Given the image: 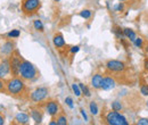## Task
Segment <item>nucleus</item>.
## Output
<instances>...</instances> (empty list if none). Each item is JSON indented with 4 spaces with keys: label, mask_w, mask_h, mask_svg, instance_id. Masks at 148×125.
I'll return each mask as SVG.
<instances>
[{
    "label": "nucleus",
    "mask_w": 148,
    "mask_h": 125,
    "mask_svg": "<svg viewBox=\"0 0 148 125\" xmlns=\"http://www.w3.org/2000/svg\"><path fill=\"white\" fill-rule=\"evenodd\" d=\"M6 89H7V92L9 94H13V96L21 94L25 89V84H24L23 79H18V77L14 76L13 79L8 80L6 83Z\"/></svg>",
    "instance_id": "f257e3e1"
},
{
    "label": "nucleus",
    "mask_w": 148,
    "mask_h": 125,
    "mask_svg": "<svg viewBox=\"0 0 148 125\" xmlns=\"http://www.w3.org/2000/svg\"><path fill=\"white\" fill-rule=\"evenodd\" d=\"M19 75L23 80H33L37 77V68L29 60H23L19 70Z\"/></svg>",
    "instance_id": "f03ea898"
},
{
    "label": "nucleus",
    "mask_w": 148,
    "mask_h": 125,
    "mask_svg": "<svg viewBox=\"0 0 148 125\" xmlns=\"http://www.w3.org/2000/svg\"><path fill=\"white\" fill-rule=\"evenodd\" d=\"M106 123L110 125H128V121L127 118L121 115L119 111L116 110H113L110 111L107 115H106Z\"/></svg>",
    "instance_id": "7ed1b4c3"
},
{
    "label": "nucleus",
    "mask_w": 148,
    "mask_h": 125,
    "mask_svg": "<svg viewBox=\"0 0 148 125\" xmlns=\"http://www.w3.org/2000/svg\"><path fill=\"white\" fill-rule=\"evenodd\" d=\"M41 7V1L40 0H23L22 2V10L26 15H31L39 10Z\"/></svg>",
    "instance_id": "20e7f679"
},
{
    "label": "nucleus",
    "mask_w": 148,
    "mask_h": 125,
    "mask_svg": "<svg viewBox=\"0 0 148 125\" xmlns=\"http://www.w3.org/2000/svg\"><path fill=\"white\" fill-rule=\"evenodd\" d=\"M22 57L18 55V53L16 51L15 54H12L10 58H9V63H10V72L14 76L19 75V70H21V65H22Z\"/></svg>",
    "instance_id": "39448f33"
},
{
    "label": "nucleus",
    "mask_w": 148,
    "mask_h": 125,
    "mask_svg": "<svg viewBox=\"0 0 148 125\" xmlns=\"http://www.w3.org/2000/svg\"><path fill=\"white\" fill-rule=\"evenodd\" d=\"M47 96H48V89L45 87H41V88L36 89L31 93V100L34 102H40V101L45 100Z\"/></svg>",
    "instance_id": "423d86ee"
},
{
    "label": "nucleus",
    "mask_w": 148,
    "mask_h": 125,
    "mask_svg": "<svg viewBox=\"0 0 148 125\" xmlns=\"http://www.w3.org/2000/svg\"><path fill=\"white\" fill-rule=\"evenodd\" d=\"M106 68H107L108 71L114 72V73H120V72H123L125 70V65H124L123 61L112 59V60H108V61H107Z\"/></svg>",
    "instance_id": "0eeeda50"
},
{
    "label": "nucleus",
    "mask_w": 148,
    "mask_h": 125,
    "mask_svg": "<svg viewBox=\"0 0 148 125\" xmlns=\"http://www.w3.org/2000/svg\"><path fill=\"white\" fill-rule=\"evenodd\" d=\"M58 111H59V106H58V102L55 101V100H50L46 105V113L49 116L54 117V116H56L58 114Z\"/></svg>",
    "instance_id": "6e6552de"
},
{
    "label": "nucleus",
    "mask_w": 148,
    "mask_h": 125,
    "mask_svg": "<svg viewBox=\"0 0 148 125\" xmlns=\"http://www.w3.org/2000/svg\"><path fill=\"white\" fill-rule=\"evenodd\" d=\"M14 49H15V43L13 41H6V42H3L1 44L0 53L2 55H5V56H9V55L13 54Z\"/></svg>",
    "instance_id": "1a4fd4ad"
},
{
    "label": "nucleus",
    "mask_w": 148,
    "mask_h": 125,
    "mask_svg": "<svg viewBox=\"0 0 148 125\" xmlns=\"http://www.w3.org/2000/svg\"><path fill=\"white\" fill-rule=\"evenodd\" d=\"M10 73V63L9 59H3L0 63V79H5Z\"/></svg>",
    "instance_id": "9d476101"
},
{
    "label": "nucleus",
    "mask_w": 148,
    "mask_h": 125,
    "mask_svg": "<svg viewBox=\"0 0 148 125\" xmlns=\"http://www.w3.org/2000/svg\"><path fill=\"white\" fill-rule=\"evenodd\" d=\"M116 85V82L115 80L111 77V76H106L103 79V84H101V89L105 90V91H110V90L114 89Z\"/></svg>",
    "instance_id": "9b49d317"
},
{
    "label": "nucleus",
    "mask_w": 148,
    "mask_h": 125,
    "mask_svg": "<svg viewBox=\"0 0 148 125\" xmlns=\"http://www.w3.org/2000/svg\"><path fill=\"white\" fill-rule=\"evenodd\" d=\"M103 75L101 74H95L91 79V85L93 89H101L103 84Z\"/></svg>",
    "instance_id": "f8f14e48"
},
{
    "label": "nucleus",
    "mask_w": 148,
    "mask_h": 125,
    "mask_svg": "<svg viewBox=\"0 0 148 125\" xmlns=\"http://www.w3.org/2000/svg\"><path fill=\"white\" fill-rule=\"evenodd\" d=\"M15 121H16V123H18V124H26V123H29V121H30V116H29L27 114L19 113V114L16 115Z\"/></svg>",
    "instance_id": "ddd939ff"
},
{
    "label": "nucleus",
    "mask_w": 148,
    "mask_h": 125,
    "mask_svg": "<svg viewBox=\"0 0 148 125\" xmlns=\"http://www.w3.org/2000/svg\"><path fill=\"white\" fill-rule=\"evenodd\" d=\"M54 44H55L56 48H63L65 47V40H64V36H62L60 33L56 34L54 36Z\"/></svg>",
    "instance_id": "4468645a"
},
{
    "label": "nucleus",
    "mask_w": 148,
    "mask_h": 125,
    "mask_svg": "<svg viewBox=\"0 0 148 125\" xmlns=\"http://www.w3.org/2000/svg\"><path fill=\"white\" fill-rule=\"evenodd\" d=\"M31 117L36 122V124H40L42 122V114L38 109H32L31 110Z\"/></svg>",
    "instance_id": "2eb2a0df"
},
{
    "label": "nucleus",
    "mask_w": 148,
    "mask_h": 125,
    "mask_svg": "<svg viewBox=\"0 0 148 125\" xmlns=\"http://www.w3.org/2000/svg\"><path fill=\"white\" fill-rule=\"evenodd\" d=\"M123 33H124V36H127L129 40H131L132 42L136 40V33L131 30V29H128V27H125V29H123Z\"/></svg>",
    "instance_id": "dca6fc26"
},
{
    "label": "nucleus",
    "mask_w": 148,
    "mask_h": 125,
    "mask_svg": "<svg viewBox=\"0 0 148 125\" xmlns=\"http://www.w3.org/2000/svg\"><path fill=\"white\" fill-rule=\"evenodd\" d=\"M89 109H90V113H91V115H93V116L98 115V113H99L98 106H97V104H96L95 101H91V102L89 104Z\"/></svg>",
    "instance_id": "f3484780"
},
{
    "label": "nucleus",
    "mask_w": 148,
    "mask_h": 125,
    "mask_svg": "<svg viewBox=\"0 0 148 125\" xmlns=\"http://www.w3.org/2000/svg\"><path fill=\"white\" fill-rule=\"evenodd\" d=\"M33 25H34V29L37 30V31H40V32H43V24H42V22L40 20V19H36L34 22H33Z\"/></svg>",
    "instance_id": "a211bd4d"
},
{
    "label": "nucleus",
    "mask_w": 148,
    "mask_h": 125,
    "mask_svg": "<svg viewBox=\"0 0 148 125\" xmlns=\"http://www.w3.org/2000/svg\"><path fill=\"white\" fill-rule=\"evenodd\" d=\"M91 15H92V12L89 10V9H84V10L80 12V16L82 18H84V19H89L91 17Z\"/></svg>",
    "instance_id": "6ab92c4d"
},
{
    "label": "nucleus",
    "mask_w": 148,
    "mask_h": 125,
    "mask_svg": "<svg viewBox=\"0 0 148 125\" xmlns=\"http://www.w3.org/2000/svg\"><path fill=\"white\" fill-rule=\"evenodd\" d=\"M79 87H80V89H81V92L86 96V97H90L91 96V93H90V91H89V89L84 85V84H82V83H79Z\"/></svg>",
    "instance_id": "aec40b11"
},
{
    "label": "nucleus",
    "mask_w": 148,
    "mask_h": 125,
    "mask_svg": "<svg viewBox=\"0 0 148 125\" xmlns=\"http://www.w3.org/2000/svg\"><path fill=\"white\" fill-rule=\"evenodd\" d=\"M57 125H67V118L64 115H60L57 117Z\"/></svg>",
    "instance_id": "412c9836"
},
{
    "label": "nucleus",
    "mask_w": 148,
    "mask_h": 125,
    "mask_svg": "<svg viewBox=\"0 0 148 125\" xmlns=\"http://www.w3.org/2000/svg\"><path fill=\"white\" fill-rule=\"evenodd\" d=\"M72 90H73V92L75 93L76 97H80V96L82 94L81 89H80V87H79V83H77V84H76V83H73V84H72Z\"/></svg>",
    "instance_id": "4be33fe9"
},
{
    "label": "nucleus",
    "mask_w": 148,
    "mask_h": 125,
    "mask_svg": "<svg viewBox=\"0 0 148 125\" xmlns=\"http://www.w3.org/2000/svg\"><path fill=\"white\" fill-rule=\"evenodd\" d=\"M19 34H21V32H19L18 30H12L10 32H8L7 36L8 38H12V39H15V38H18Z\"/></svg>",
    "instance_id": "5701e85b"
},
{
    "label": "nucleus",
    "mask_w": 148,
    "mask_h": 125,
    "mask_svg": "<svg viewBox=\"0 0 148 125\" xmlns=\"http://www.w3.org/2000/svg\"><path fill=\"white\" fill-rule=\"evenodd\" d=\"M112 109H113V110H116V111L121 110V109H122L121 102H120V101H113V102H112Z\"/></svg>",
    "instance_id": "b1692460"
},
{
    "label": "nucleus",
    "mask_w": 148,
    "mask_h": 125,
    "mask_svg": "<svg viewBox=\"0 0 148 125\" xmlns=\"http://www.w3.org/2000/svg\"><path fill=\"white\" fill-rule=\"evenodd\" d=\"M114 32L116 33V36H119L120 39H122L123 36H124V33H123V31H121L119 27H115V30H114Z\"/></svg>",
    "instance_id": "393cba45"
},
{
    "label": "nucleus",
    "mask_w": 148,
    "mask_h": 125,
    "mask_svg": "<svg viewBox=\"0 0 148 125\" xmlns=\"http://www.w3.org/2000/svg\"><path fill=\"white\" fill-rule=\"evenodd\" d=\"M133 42H134V44H136L137 47L141 48V46H143V39H141V38H136V40H134Z\"/></svg>",
    "instance_id": "a878e982"
},
{
    "label": "nucleus",
    "mask_w": 148,
    "mask_h": 125,
    "mask_svg": "<svg viewBox=\"0 0 148 125\" xmlns=\"http://www.w3.org/2000/svg\"><path fill=\"white\" fill-rule=\"evenodd\" d=\"M140 92H141L144 96H148V85H141Z\"/></svg>",
    "instance_id": "bb28decb"
},
{
    "label": "nucleus",
    "mask_w": 148,
    "mask_h": 125,
    "mask_svg": "<svg viewBox=\"0 0 148 125\" xmlns=\"http://www.w3.org/2000/svg\"><path fill=\"white\" fill-rule=\"evenodd\" d=\"M65 102L67 104V106H69L70 108H73V100H72V98L67 97V98L65 99Z\"/></svg>",
    "instance_id": "cd10ccee"
},
{
    "label": "nucleus",
    "mask_w": 148,
    "mask_h": 125,
    "mask_svg": "<svg viewBox=\"0 0 148 125\" xmlns=\"http://www.w3.org/2000/svg\"><path fill=\"white\" fill-rule=\"evenodd\" d=\"M138 125H148V120L147 118H140L138 121Z\"/></svg>",
    "instance_id": "c85d7f7f"
},
{
    "label": "nucleus",
    "mask_w": 148,
    "mask_h": 125,
    "mask_svg": "<svg viewBox=\"0 0 148 125\" xmlns=\"http://www.w3.org/2000/svg\"><path fill=\"white\" fill-rule=\"evenodd\" d=\"M123 9H124V5H123V3H121V2L115 7V10H116V12H122Z\"/></svg>",
    "instance_id": "c756f323"
},
{
    "label": "nucleus",
    "mask_w": 148,
    "mask_h": 125,
    "mask_svg": "<svg viewBox=\"0 0 148 125\" xmlns=\"http://www.w3.org/2000/svg\"><path fill=\"white\" fill-rule=\"evenodd\" d=\"M79 50H80V47H79V46H74V47L71 48V53H72V54H76Z\"/></svg>",
    "instance_id": "7c9ffc66"
},
{
    "label": "nucleus",
    "mask_w": 148,
    "mask_h": 125,
    "mask_svg": "<svg viewBox=\"0 0 148 125\" xmlns=\"http://www.w3.org/2000/svg\"><path fill=\"white\" fill-rule=\"evenodd\" d=\"M80 113H81V115H82V117L84 118V121H88V116H87V114H86V111H84V109H81V110H80Z\"/></svg>",
    "instance_id": "2f4dec72"
},
{
    "label": "nucleus",
    "mask_w": 148,
    "mask_h": 125,
    "mask_svg": "<svg viewBox=\"0 0 148 125\" xmlns=\"http://www.w3.org/2000/svg\"><path fill=\"white\" fill-rule=\"evenodd\" d=\"M5 124V118H3V116L0 114V125H3Z\"/></svg>",
    "instance_id": "473e14b6"
},
{
    "label": "nucleus",
    "mask_w": 148,
    "mask_h": 125,
    "mask_svg": "<svg viewBox=\"0 0 148 125\" xmlns=\"http://www.w3.org/2000/svg\"><path fill=\"white\" fill-rule=\"evenodd\" d=\"M49 125H57V121H55V120H53L50 123H49Z\"/></svg>",
    "instance_id": "72a5a7b5"
},
{
    "label": "nucleus",
    "mask_w": 148,
    "mask_h": 125,
    "mask_svg": "<svg viewBox=\"0 0 148 125\" xmlns=\"http://www.w3.org/2000/svg\"><path fill=\"white\" fill-rule=\"evenodd\" d=\"M3 89V83H2V80L0 79V90Z\"/></svg>",
    "instance_id": "f704fd0d"
},
{
    "label": "nucleus",
    "mask_w": 148,
    "mask_h": 125,
    "mask_svg": "<svg viewBox=\"0 0 148 125\" xmlns=\"http://www.w3.org/2000/svg\"><path fill=\"white\" fill-rule=\"evenodd\" d=\"M145 68H146V70H148V60H146V61H145Z\"/></svg>",
    "instance_id": "c9c22d12"
},
{
    "label": "nucleus",
    "mask_w": 148,
    "mask_h": 125,
    "mask_svg": "<svg viewBox=\"0 0 148 125\" xmlns=\"http://www.w3.org/2000/svg\"><path fill=\"white\" fill-rule=\"evenodd\" d=\"M119 1H125V0H119Z\"/></svg>",
    "instance_id": "e433bc0d"
},
{
    "label": "nucleus",
    "mask_w": 148,
    "mask_h": 125,
    "mask_svg": "<svg viewBox=\"0 0 148 125\" xmlns=\"http://www.w3.org/2000/svg\"><path fill=\"white\" fill-rule=\"evenodd\" d=\"M146 105H147V107H148V101H147V102H146Z\"/></svg>",
    "instance_id": "4c0bfd02"
},
{
    "label": "nucleus",
    "mask_w": 148,
    "mask_h": 125,
    "mask_svg": "<svg viewBox=\"0 0 148 125\" xmlns=\"http://www.w3.org/2000/svg\"><path fill=\"white\" fill-rule=\"evenodd\" d=\"M55 1H60V0H55Z\"/></svg>",
    "instance_id": "58836bf2"
}]
</instances>
